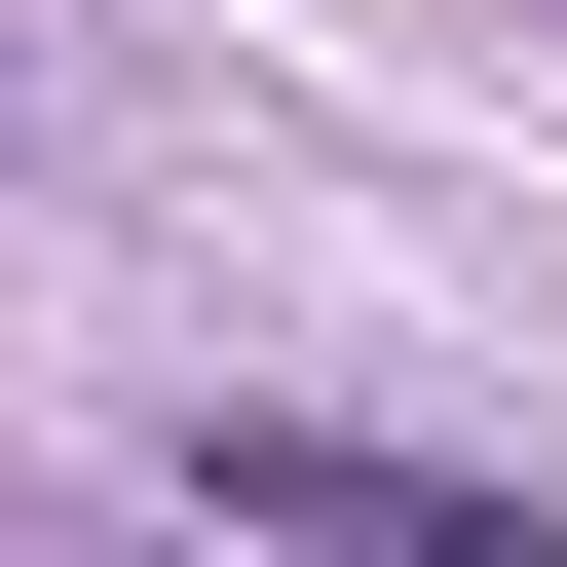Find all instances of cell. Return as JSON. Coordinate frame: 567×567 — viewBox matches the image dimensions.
<instances>
[{"label": "cell", "mask_w": 567, "mask_h": 567, "mask_svg": "<svg viewBox=\"0 0 567 567\" xmlns=\"http://www.w3.org/2000/svg\"><path fill=\"white\" fill-rule=\"evenodd\" d=\"M189 529H227V567H567L529 492H454V454H341V416H227V454H189Z\"/></svg>", "instance_id": "obj_1"}]
</instances>
